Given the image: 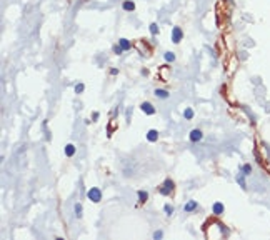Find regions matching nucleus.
Instances as JSON below:
<instances>
[{
  "label": "nucleus",
  "mask_w": 270,
  "mask_h": 240,
  "mask_svg": "<svg viewBox=\"0 0 270 240\" xmlns=\"http://www.w3.org/2000/svg\"><path fill=\"white\" fill-rule=\"evenodd\" d=\"M87 197H88V200H92V202H100L102 200V192H100V188H97V187H92L90 190L87 192Z\"/></svg>",
  "instance_id": "1"
},
{
  "label": "nucleus",
  "mask_w": 270,
  "mask_h": 240,
  "mask_svg": "<svg viewBox=\"0 0 270 240\" xmlns=\"http://www.w3.org/2000/svg\"><path fill=\"white\" fill-rule=\"evenodd\" d=\"M183 33H182V28L180 27H174V32H172V42L174 43H178L180 40H182Z\"/></svg>",
  "instance_id": "2"
},
{
  "label": "nucleus",
  "mask_w": 270,
  "mask_h": 240,
  "mask_svg": "<svg viewBox=\"0 0 270 240\" xmlns=\"http://www.w3.org/2000/svg\"><path fill=\"white\" fill-rule=\"evenodd\" d=\"M172 190H174V182H172V180H167V182L163 183V187L160 188V193H162V195H167V193H170Z\"/></svg>",
  "instance_id": "3"
},
{
  "label": "nucleus",
  "mask_w": 270,
  "mask_h": 240,
  "mask_svg": "<svg viewBox=\"0 0 270 240\" xmlns=\"http://www.w3.org/2000/svg\"><path fill=\"white\" fill-rule=\"evenodd\" d=\"M140 108H142L147 115H154V113H155V107H152V103H150V102H143Z\"/></svg>",
  "instance_id": "4"
},
{
  "label": "nucleus",
  "mask_w": 270,
  "mask_h": 240,
  "mask_svg": "<svg viewBox=\"0 0 270 240\" xmlns=\"http://www.w3.org/2000/svg\"><path fill=\"white\" fill-rule=\"evenodd\" d=\"M202 137L203 135L198 128H194V130L190 132V140H192V142H198V140H202Z\"/></svg>",
  "instance_id": "5"
},
{
  "label": "nucleus",
  "mask_w": 270,
  "mask_h": 240,
  "mask_svg": "<svg viewBox=\"0 0 270 240\" xmlns=\"http://www.w3.org/2000/svg\"><path fill=\"white\" fill-rule=\"evenodd\" d=\"M157 139H158V132H157V130H149V133H147V140H149V142H155Z\"/></svg>",
  "instance_id": "6"
},
{
  "label": "nucleus",
  "mask_w": 270,
  "mask_h": 240,
  "mask_svg": "<svg viewBox=\"0 0 270 240\" xmlns=\"http://www.w3.org/2000/svg\"><path fill=\"white\" fill-rule=\"evenodd\" d=\"M214 213H215V215H222L223 213V205L220 202H217L215 205H214Z\"/></svg>",
  "instance_id": "7"
},
{
  "label": "nucleus",
  "mask_w": 270,
  "mask_h": 240,
  "mask_svg": "<svg viewBox=\"0 0 270 240\" xmlns=\"http://www.w3.org/2000/svg\"><path fill=\"white\" fill-rule=\"evenodd\" d=\"M147 199H149V193L145 190H138V202L143 203V202H147Z\"/></svg>",
  "instance_id": "8"
},
{
  "label": "nucleus",
  "mask_w": 270,
  "mask_h": 240,
  "mask_svg": "<svg viewBox=\"0 0 270 240\" xmlns=\"http://www.w3.org/2000/svg\"><path fill=\"white\" fill-rule=\"evenodd\" d=\"M75 153V145H72V143H68L67 147H65V155L67 157H72Z\"/></svg>",
  "instance_id": "9"
},
{
  "label": "nucleus",
  "mask_w": 270,
  "mask_h": 240,
  "mask_svg": "<svg viewBox=\"0 0 270 240\" xmlns=\"http://www.w3.org/2000/svg\"><path fill=\"white\" fill-rule=\"evenodd\" d=\"M197 208V202L195 200H190L189 203L185 205V212H192V210H195Z\"/></svg>",
  "instance_id": "10"
},
{
  "label": "nucleus",
  "mask_w": 270,
  "mask_h": 240,
  "mask_svg": "<svg viewBox=\"0 0 270 240\" xmlns=\"http://www.w3.org/2000/svg\"><path fill=\"white\" fill-rule=\"evenodd\" d=\"M118 45L122 47V50H128L130 48V42H128L127 39H120V43Z\"/></svg>",
  "instance_id": "11"
},
{
  "label": "nucleus",
  "mask_w": 270,
  "mask_h": 240,
  "mask_svg": "<svg viewBox=\"0 0 270 240\" xmlns=\"http://www.w3.org/2000/svg\"><path fill=\"white\" fill-rule=\"evenodd\" d=\"M155 95L158 99H167L169 97V92H165V90H160V88H157L155 90Z\"/></svg>",
  "instance_id": "12"
},
{
  "label": "nucleus",
  "mask_w": 270,
  "mask_h": 240,
  "mask_svg": "<svg viewBox=\"0 0 270 240\" xmlns=\"http://www.w3.org/2000/svg\"><path fill=\"white\" fill-rule=\"evenodd\" d=\"M122 7H123V10H134V8H135V3H134V2H128V0H127V2H123V5H122Z\"/></svg>",
  "instance_id": "13"
},
{
  "label": "nucleus",
  "mask_w": 270,
  "mask_h": 240,
  "mask_svg": "<svg viewBox=\"0 0 270 240\" xmlns=\"http://www.w3.org/2000/svg\"><path fill=\"white\" fill-rule=\"evenodd\" d=\"M75 215H77L79 219L82 217V205L80 203H75Z\"/></svg>",
  "instance_id": "14"
},
{
  "label": "nucleus",
  "mask_w": 270,
  "mask_h": 240,
  "mask_svg": "<svg viewBox=\"0 0 270 240\" xmlns=\"http://www.w3.org/2000/svg\"><path fill=\"white\" fill-rule=\"evenodd\" d=\"M183 115H185V119H187V120H190L192 117H194V110H192V108H187Z\"/></svg>",
  "instance_id": "15"
},
{
  "label": "nucleus",
  "mask_w": 270,
  "mask_h": 240,
  "mask_svg": "<svg viewBox=\"0 0 270 240\" xmlns=\"http://www.w3.org/2000/svg\"><path fill=\"white\" fill-rule=\"evenodd\" d=\"M165 60H167V62H174V60H175V55L172 52H167L165 53Z\"/></svg>",
  "instance_id": "16"
},
{
  "label": "nucleus",
  "mask_w": 270,
  "mask_h": 240,
  "mask_svg": "<svg viewBox=\"0 0 270 240\" xmlns=\"http://www.w3.org/2000/svg\"><path fill=\"white\" fill-rule=\"evenodd\" d=\"M163 210H165V213H167V215H172V213H174V207L167 203V205L163 207Z\"/></svg>",
  "instance_id": "17"
},
{
  "label": "nucleus",
  "mask_w": 270,
  "mask_h": 240,
  "mask_svg": "<svg viewBox=\"0 0 270 240\" xmlns=\"http://www.w3.org/2000/svg\"><path fill=\"white\" fill-rule=\"evenodd\" d=\"M150 33H154V35L158 33V25H157V23H152V25H150Z\"/></svg>",
  "instance_id": "18"
},
{
  "label": "nucleus",
  "mask_w": 270,
  "mask_h": 240,
  "mask_svg": "<svg viewBox=\"0 0 270 240\" xmlns=\"http://www.w3.org/2000/svg\"><path fill=\"white\" fill-rule=\"evenodd\" d=\"M83 88H85V87H83V83L75 85V93H82V92H83Z\"/></svg>",
  "instance_id": "19"
},
{
  "label": "nucleus",
  "mask_w": 270,
  "mask_h": 240,
  "mask_svg": "<svg viewBox=\"0 0 270 240\" xmlns=\"http://www.w3.org/2000/svg\"><path fill=\"white\" fill-rule=\"evenodd\" d=\"M242 170H243V175H249V173L252 172V167H250V165H243Z\"/></svg>",
  "instance_id": "20"
},
{
  "label": "nucleus",
  "mask_w": 270,
  "mask_h": 240,
  "mask_svg": "<svg viewBox=\"0 0 270 240\" xmlns=\"http://www.w3.org/2000/svg\"><path fill=\"white\" fill-rule=\"evenodd\" d=\"M162 235H163V233L160 232V230H158V232L154 233V239H155V240H160V239H162Z\"/></svg>",
  "instance_id": "21"
},
{
  "label": "nucleus",
  "mask_w": 270,
  "mask_h": 240,
  "mask_svg": "<svg viewBox=\"0 0 270 240\" xmlns=\"http://www.w3.org/2000/svg\"><path fill=\"white\" fill-rule=\"evenodd\" d=\"M114 50H115V53H117V55H120V52H122V47L118 45V47H114Z\"/></svg>",
  "instance_id": "22"
}]
</instances>
